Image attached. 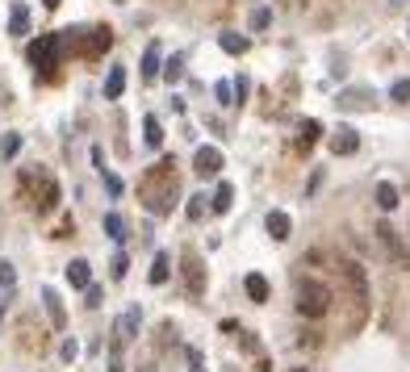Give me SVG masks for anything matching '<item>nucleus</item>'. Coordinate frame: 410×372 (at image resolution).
<instances>
[{
	"instance_id": "f257e3e1",
	"label": "nucleus",
	"mask_w": 410,
	"mask_h": 372,
	"mask_svg": "<svg viewBox=\"0 0 410 372\" xmlns=\"http://www.w3.org/2000/svg\"><path fill=\"white\" fill-rule=\"evenodd\" d=\"M176 164L172 159H164V164H155L147 176H142V201H147V209L151 214H168V209L176 205L172 197H176V172H172Z\"/></svg>"
},
{
	"instance_id": "f03ea898",
	"label": "nucleus",
	"mask_w": 410,
	"mask_h": 372,
	"mask_svg": "<svg viewBox=\"0 0 410 372\" xmlns=\"http://www.w3.org/2000/svg\"><path fill=\"white\" fill-rule=\"evenodd\" d=\"M59 50H63V34H38V42H30V63H34V76L55 80Z\"/></svg>"
},
{
	"instance_id": "7ed1b4c3",
	"label": "nucleus",
	"mask_w": 410,
	"mask_h": 372,
	"mask_svg": "<svg viewBox=\"0 0 410 372\" xmlns=\"http://www.w3.org/2000/svg\"><path fill=\"white\" fill-rule=\"evenodd\" d=\"M331 289L323 285V281H301L297 285V314L301 318H323L327 309H331Z\"/></svg>"
},
{
	"instance_id": "20e7f679",
	"label": "nucleus",
	"mask_w": 410,
	"mask_h": 372,
	"mask_svg": "<svg viewBox=\"0 0 410 372\" xmlns=\"http://www.w3.org/2000/svg\"><path fill=\"white\" fill-rule=\"evenodd\" d=\"M339 276H343V285L352 289V297H356V305H369V276H365V268L356 259H339Z\"/></svg>"
},
{
	"instance_id": "39448f33",
	"label": "nucleus",
	"mask_w": 410,
	"mask_h": 372,
	"mask_svg": "<svg viewBox=\"0 0 410 372\" xmlns=\"http://www.w3.org/2000/svg\"><path fill=\"white\" fill-rule=\"evenodd\" d=\"M180 263H184V289H188V297H205V268H201V255L188 247L184 255H180Z\"/></svg>"
},
{
	"instance_id": "423d86ee",
	"label": "nucleus",
	"mask_w": 410,
	"mask_h": 372,
	"mask_svg": "<svg viewBox=\"0 0 410 372\" xmlns=\"http://www.w3.org/2000/svg\"><path fill=\"white\" fill-rule=\"evenodd\" d=\"M193 172H197V176H218V172H222V151H218V146H197Z\"/></svg>"
},
{
	"instance_id": "0eeeda50",
	"label": "nucleus",
	"mask_w": 410,
	"mask_h": 372,
	"mask_svg": "<svg viewBox=\"0 0 410 372\" xmlns=\"http://www.w3.org/2000/svg\"><path fill=\"white\" fill-rule=\"evenodd\" d=\"M377 243L389 251V259H393V263H406V259H410V255H406V247H402V239H398V230H393L389 222H381V226H377Z\"/></svg>"
},
{
	"instance_id": "6e6552de",
	"label": "nucleus",
	"mask_w": 410,
	"mask_h": 372,
	"mask_svg": "<svg viewBox=\"0 0 410 372\" xmlns=\"http://www.w3.org/2000/svg\"><path fill=\"white\" fill-rule=\"evenodd\" d=\"M331 151H335V155H356V151H360V134H356L352 126H339V130L331 134Z\"/></svg>"
},
{
	"instance_id": "1a4fd4ad",
	"label": "nucleus",
	"mask_w": 410,
	"mask_h": 372,
	"mask_svg": "<svg viewBox=\"0 0 410 372\" xmlns=\"http://www.w3.org/2000/svg\"><path fill=\"white\" fill-rule=\"evenodd\" d=\"M138 322H142V314H138V309H126L118 322H114V339H118V343H130V339L138 335Z\"/></svg>"
},
{
	"instance_id": "9d476101",
	"label": "nucleus",
	"mask_w": 410,
	"mask_h": 372,
	"mask_svg": "<svg viewBox=\"0 0 410 372\" xmlns=\"http://www.w3.org/2000/svg\"><path fill=\"white\" fill-rule=\"evenodd\" d=\"M264 226H268V234H272L277 243H285V239H289V230H293V222H289L285 209H272V214L264 218Z\"/></svg>"
},
{
	"instance_id": "9b49d317",
	"label": "nucleus",
	"mask_w": 410,
	"mask_h": 372,
	"mask_svg": "<svg viewBox=\"0 0 410 372\" xmlns=\"http://www.w3.org/2000/svg\"><path fill=\"white\" fill-rule=\"evenodd\" d=\"M109 46H114V30H109V25H100V30H92V34H88L84 55H105Z\"/></svg>"
},
{
	"instance_id": "f8f14e48",
	"label": "nucleus",
	"mask_w": 410,
	"mask_h": 372,
	"mask_svg": "<svg viewBox=\"0 0 410 372\" xmlns=\"http://www.w3.org/2000/svg\"><path fill=\"white\" fill-rule=\"evenodd\" d=\"M42 301H46V314H50V322H55V327L63 331V327H67V309H63L59 293H55V289H42Z\"/></svg>"
},
{
	"instance_id": "ddd939ff",
	"label": "nucleus",
	"mask_w": 410,
	"mask_h": 372,
	"mask_svg": "<svg viewBox=\"0 0 410 372\" xmlns=\"http://www.w3.org/2000/svg\"><path fill=\"white\" fill-rule=\"evenodd\" d=\"M67 285H72V289H88V285H92L88 259H72V263H67Z\"/></svg>"
},
{
	"instance_id": "4468645a",
	"label": "nucleus",
	"mask_w": 410,
	"mask_h": 372,
	"mask_svg": "<svg viewBox=\"0 0 410 372\" xmlns=\"http://www.w3.org/2000/svg\"><path fill=\"white\" fill-rule=\"evenodd\" d=\"M142 80H160V42L142 50Z\"/></svg>"
},
{
	"instance_id": "2eb2a0df",
	"label": "nucleus",
	"mask_w": 410,
	"mask_h": 372,
	"mask_svg": "<svg viewBox=\"0 0 410 372\" xmlns=\"http://www.w3.org/2000/svg\"><path fill=\"white\" fill-rule=\"evenodd\" d=\"M243 289H247V297H251V301H268V297H272V289H268V281H264L260 272H251V276L243 281Z\"/></svg>"
},
{
	"instance_id": "dca6fc26",
	"label": "nucleus",
	"mask_w": 410,
	"mask_h": 372,
	"mask_svg": "<svg viewBox=\"0 0 410 372\" xmlns=\"http://www.w3.org/2000/svg\"><path fill=\"white\" fill-rule=\"evenodd\" d=\"M126 92V67H109L105 76V100H118Z\"/></svg>"
},
{
	"instance_id": "f3484780",
	"label": "nucleus",
	"mask_w": 410,
	"mask_h": 372,
	"mask_svg": "<svg viewBox=\"0 0 410 372\" xmlns=\"http://www.w3.org/2000/svg\"><path fill=\"white\" fill-rule=\"evenodd\" d=\"M218 46L226 50V55H247V46H251V42H247L243 34H235V30H226V34L218 38Z\"/></svg>"
},
{
	"instance_id": "a211bd4d",
	"label": "nucleus",
	"mask_w": 410,
	"mask_h": 372,
	"mask_svg": "<svg viewBox=\"0 0 410 372\" xmlns=\"http://www.w3.org/2000/svg\"><path fill=\"white\" fill-rule=\"evenodd\" d=\"M142 142H147V146H164V126H160V118H142Z\"/></svg>"
},
{
	"instance_id": "6ab92c4d",
	"label": "nucleus",
	"mask_w": 410,
	"mask_h": 372,
	"mask_svg": "<svg viewBox=\"0 0 410 372\" xmlns=\"http://www.w3.org/2000/svg\"><path fill=\"white\" fill-rule=\"evenodd\" d=\"M9 34H30V9L25 5H13V13H9Z\"/></svg>"
},
{
	"instance_id": "aec40b11",
	"label": "nucleus",
	"mask_w": 410,
	"mask_h": 372,
	"mask_svg": "<svg viewBox=\"0 0 410 372\" xmlns=\"http://www.w3.org/2000/svg\"><path fill=\"white\" fill-rule=\"evenodd\" d=\"M230 201H235V188H230V184H218V188H214V201H210V209H214V214H226V209H230Z\"/></svg>"
},
{
	"instance_id": "412c9836",
	"label": "nucleus",
	"mask_w": 410,
	"mask_h": 372,
	"mask_svg": "<svg viewBox=\"0 0 410 372\" xmlns=\"http://www.w3.org/2000/svg\"><path fill=\"white\" fill-rule=\"evenodd\" d=\"M105 234H109V239H118V243L126 239V218L118 214V209H109V214H105Z\"/></svg>"
},
{
	"instance_id": "4be33fe9",
	"label": "nucleus",
	"mask_w": 410,
	"mask_h": 372,
	"mask_svg": "<svg viewBox=\"0 0 410 372\" xmlns=\"http://www.w3.org/2000/svg\"><path fill=\"white\" fill-rule=\"evenodd\" d=\"M377 205L385 209V214H389V209H398V188H393L389 180H381V184H377Z\"/></svg>"
},
{
	"instance_id": "5701e85b",
	"label": "nucleus",
	"mask_w": 410,
	"mask_h": 372,
	"mask_svg": "<svg viewBox=\"0 0 410 372\" xmlns=\"http://www.w3.org/2000/svg\"><path fill=\"white\" fill-rule=\"evenodd\" d=\"M168 263H172V259H168V251H160V255H155V263H151V285H164V281H168Z\"/></svg>"
},
{
	"instance_id": "b1692460",
	"label": "nucleus",
	"mask_w": 410,
	"mask_h": 372,
	"mask_svg": "<svg viewBox=\"0 0 410 372\" xmlns=\"http://www.w3.org/2000/svg\"><path fill=\"white\" fill-rule=\"evenodd\" d=\"M17 151H21V134H5V138H0V159H5V164L17 159Z\"/></svg>"
},
{
	"instance_id": "393cba45",
	"label": "nucleus",
	"mask_w": 410,
	"mask_h": 372,
	"mask_svg": "<svg viewBox=\"0 0 410 372\" xmlns=\"http://www.w3.org/2000/svg\"><path fill=\"white\" fill-rule=\"evenodd\" d=\"M184 214H188L193 222H201V218H205V193H193V197H188V205H184Z\"/></svg>"
},
{
	"instance_id": "a878e982",
	"label": "nucleus",
	"mask_w": 410,
	"mask_h": 372,
	"mask_svg": "<svg viewBox=\"0 0 410 372\" xmlns=\"http://www.w3.org/2000/svg\"><path fill=\"white\" fill-rule=\"evenodd\" d=\"M319 134H323V126H319V122H305V126H301V138H297V142H301L305 151H310V146L319 142Z\"/></svg>"
},
{
	"instance_id": "bb28decb",
	"label": "nucleus",
	"mask_w": 410,
	"mask_h": 372,
	"mask_svg": "<svg viewBox=\"0 0 410 372\" xmlns=\"http://www.w3.org/2000/svg\"><path fill=\"white\" fill-rule=\"evenodd\" d=\"M109 272H114V281H126V272H130V259H126L122 251L114 255V263H109Z\"/></svg>"
},
{
	"instance_id": "cd10ccee",
	"label": "nucleus",
	"mask_w": 410,
	"mask_h": 372,
	"mask_svg": "<svg viewBox=\"0 0 410 372\" xmlns=\"http://www.w3.org/2000/svg\"><path fill=\"white\" fill-rule=\"evenodd\" d=\"M13 285H17L13 263H9V259H0V289H13Z\"/></svg>"
},
{
	"instance_id": "c85d7f7f",
	"label": "nucleus",
	"mask_w": 410,
	"mask_h": 372,
	"mask_svg": "<svg viewBox=\"0 0 410 372\" xmlns=\"http://www.w3.org/2000/svg\"><path fill=\"white\" fill-rule=\"evenodd\" d=\"M272 25V9H255L251 13V30H268Z\"/></svg>"
},
{
	"instance_id": "c756f323",
	"label": "nucleus",
	"mask_w": 410,
	"mask_h": 372,
	"mask_svg": "<svg viewBox=\"0 0 410 372\" xmlns=\"http://www.w3.org/2000/svg\"><path fill=\"white\" fill-rule=\"evenodd\" d=\"M389 96L406 105V100H410V80H393V88H389Z\"/></svg>"
},
{
	"instance_id": "7c9ffc66",
	"label": "nucleus",
	"mask_w": 410,
	"mask_h": 372,
	"mask_svg": "<svg viewBox=\"0 0 410 372\" xmlns=\"http://www.w3.org/2000/svg\"><path fill=\"white\" fill-rule=\"evenodd\" d=\"M339 105L356 109V105H365V92H360V88H352V92H343V96H339Z\"/></svg>"
},
{
	"instance_id": "2f4dec72",
	"label": "nucleus",
	"mask_w": 410,
	"mask_h": 372,
	"mask_svg": "<svg viewBox=\"0 0 410 372\" xmlns=\"http://www.w3.org/2000/svg\"><path fill=\"white\" fill-rule=\"evenodd\" d=\"M180 67H184V59L172 55V63H168V80H180Z\"/></svg>"
},
{
	"instance_id": "473e14b6",
	"label": "nucleus",
	"mask_w": 410,
	"mask_h": 372,
	"mask_svg": "<svg viewBox=\"0 0 410 372\" xmlns=\"http://www.w3.org/2000/svg\"><path fill=\"white\" fill-rule=\"evenodd\" d=\"M84 293H88V301H84V305H92V309H96V305H100V289H96V285H88Z\"/></svg>"
},
{
	"instance_id": "72a5a7b5",
	"label": "nucleus",
	"mask_w": 410,
	"mask_h": 372,
	"mask_svg": "<svg viewBox=\"0 0 410 372\" xmlns=\"http://www.w3.org/2000/svg\"><path fill=\"white\" fill-rule=\"evenodd\" d=\"M59 351H63V360H76V355H80V347H76L72 339H63V347H59Z\"/></svg>"
},
{
	"instance_id": "f704fd0d",
	"label": "nucleus",
	"mask_w": 410,
	"mask_h": 372,
	"mask_svg": "<svg viewBox=\"0 0 410 372\" xmlns=\"http://www.w3.org/2000/svg\"><path fill=\"white\" fill-rule=\"evenodd\" d=\"M42 5H46V9H59V5H63V0H42Z\"/></svg>"
},
{
	"instance_id": "c9c22d12",
	"label": "nucleus",
	"mask_w": 410,
	"mask_h": 372,
	"mask_svg": "<svg viewBox=\"0 0 410 372\" xmlns=\"http://www.w3.org/2000/svg\"><path fill=\"white\" fill-rule=\"evenodd\" d=\"M393 5H402V0H393Z\"/></svg>"
},
{
	"instance_id": "e433bc0d",
	"label": "nucleus",
	"mask_w": 410,
	"mask_h": 372,
	"mask_svg": "<svg viewBox=\"0 0 410 372\" xmlns=\"http://www.w3.org/2000/svg\"><path fill=\"white\" fill-rule=\"evenodd\" d=\"M297 372H301V368H297Z\"/></svg>"
}]
</instances>
